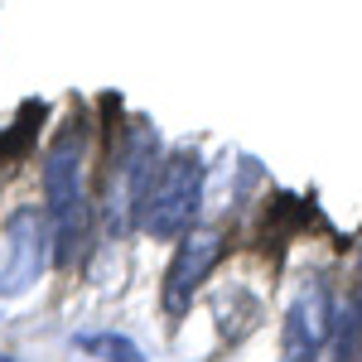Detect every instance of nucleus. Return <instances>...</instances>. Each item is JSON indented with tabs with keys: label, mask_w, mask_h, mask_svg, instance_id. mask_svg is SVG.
Returning a JSON list of instances; mask_svg holds the SVG:
<instances>
[{
	"label": "nucleus",
	"mask_w": 362,
	"mask_h": 362,
	"mask_svg": "<svg viewBox=\"0 0 362 362\" xmlns=\"http://www.w3.org/2000/svg\"><path fill=\"white\" fill-rule=\"evenodd\" d=\"M223 256H227V232H223V227H189V232L179 237L174 261H169V271H165V290H160L165 314H174V319L189 314L198 285L218 271Z\"/></svg>",
	"instance_id": "obj_4"
},
{
	"label": "nucleus",
	"mask_w": 362,
	"mask_h": 362,
	"mask_svg": "<svg viewBox=\"0 0 362 362\" xmlns=\"http://www.w3.org/2000/svg\"><path fill=\"white\" fill-rule=\"evenodd\" d=\"M329 334H334V300L324 285H305L285 314V334H280L285 362H314Z\"/></svg>",
	"instance_id": "obj_5"
},
{
	"label": "nucleus",
	"mask_w": 362,
	"mask_h": 362,
	"mask_svg": "<svg viewBox=\"0 0 362 362\" xmlns=\"http://www.w3.org/2000/svg\"><path fill=\"white\" fill-rule=\"evenodd\" d=\"M198 203H203V160L194 150H179L155 165L150 184H145V198H140L136 227L145 237H184L198 218Z\"/></svg>",
	"instance_id": "obj_2"
},
{
	"label": "nucleus",
	"mask_w": 362,
	"mask_h": 362,
	"mask_svg": "<svg viewBox=\"0 0 362 362\" xmlns=\"http://www.w3.org/2000/svg\"><path fill=\"white\" fill-rule=\"evenodd\" d=\"M44 213L54 223V261L78 266L92 232V194H87V136L68 121L44 150Z\"/></svg>",
	"instance_id": "obj_1"
},
{
	"label": "nucleus",
	"mask_w": 362,
	"mask_h": 362,
	"mask_svg": "<svg viewBox=\"0 0 362 362\" xmlns=\"http://www.w3.org/2000/svg\"><path fill=\"white\" fill-rule=\"evenodd\" d=\"M54 256V223L44 208H15L5 223V256H0V300H15L39 285L44 266Z\"/></svg>",
	"instance_id": "obj_3"
},
{
	"label": "nucleus",
	"mask_w": 362,
	"mask_h": 362,
	"mask_svg": "<svg viewBox=\"0 0 362 362\" xmlns=\"http://www.w3.org/2000/svg\"><path fill=\"white\" fill-rule=\"evenodd\" d=\"M78 348L87 358H102V362H145V348L126 334H83Z\"/></svg>",
	"instance_id": "obj_6"
},
{
	"label": "nucleus",
	"mask_w": 362,
	"mask_h": 362,
	"mask_svg": "<svg viewBox=\"0 0 362 362\" xmlns=\"http://www.w3.org/2000/svg\"><path fill=\"white\" fill-rule=\"evenodd\" d=\"M358 358H362V348H358Z\"/></svg>",
	"instance_id": "obj_8"
},
{
	"label": "nucleus",
	"mask_w": 362,
	"mask_h": 362,
	"mask_svg": "<svg viewBox=\"0 0 362 362\" xmlns=\"http://www.w3.org/2000/svg\"><path fill=\"white\" fill-rule=\"evenodd\" d=\"M0 362H20V358H10V353H0Z\"/></svg>",
	"instance_id": "obj_7"
}]
</instances>
